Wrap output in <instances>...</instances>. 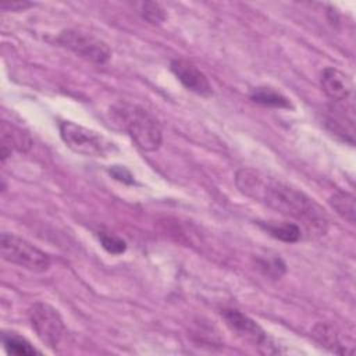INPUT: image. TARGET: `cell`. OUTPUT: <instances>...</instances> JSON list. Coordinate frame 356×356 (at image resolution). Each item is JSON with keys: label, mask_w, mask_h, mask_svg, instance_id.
Here are the masks:
<instances>
[{"label": "cell", "mask_w": 356, "mask_h": 356, "mask_svg": "<svg viewBox=\"0 0 356 356\" xmlns=\"http://www.w3.org/2000/svg\"><path fill=\"white\" fill-rule=\"evenodd\" d=\"M57 42L76 56L96 64H104L111 56L110 47L104 40L76 29L63 31Z\"/></svg>", "instance_id": "5"}, {"label": "cell", "mask_w": 356, "mask_h": 356, "mask_svg": "<svg viewBox=\"0 0 356 356\" xmlns=\"http://www.w3.org/2000/svg\"><path fill=\"white\" fill-rule=\"evenodd\" d=\"M0 156L1 161H6L8 156H11L13 150L19 153H26L32 147V138L22 128L10 124L7 121H1L0 125Z\"/></svg>", "instance_id": "9"}, {"label": "cell", "mask_w": 356, "mask_h": 356, "mask_svg": "<svg viewBox=\"0 0 356 356\" xmlns=\"http://www.w3.org/2000/svg\"><path fill=\"white\" fill-rule=\"evenodd\" d=\"M29 320L38 338L54 349L64 335V323L58 312L47 303L38 302L29 309Z\"/></svg>", "instance_id": "6"}, {"label": "cell", "mask_w": 356, "mask_h": 356, "mask_svg": "<svg viewBox=\"0 0 356 356\" xmlns=\"http://www.w3.org/2000/svg\"><path fill=\"white\" fill-rule=\"evenodd\" d=\"M172 74L177 79L191 92L200 96L211 95V85L207 76L191 61L185 58H174L170 64Z\"/></svg>", "instance_id": "7"}, {"label": "cell", "mask_w": 356, "mask_h": 356, "mask_svg": "<svg viewBox=\"0 0 356 356\" xmlns=\"http://www.w3.org/2000/svg\"><path fill=\"white\" fill-rule=\"evenodd\" d=\"M250 97L253 102L263 104V106H270V107H278V108H289L292 107L289 99H286L282 93L277 92L273 88L268 86H259L254 88L250 93Z\"/></svg>", "instance_id": "11"}, {"label": "cell", "mask_w": 356, "mask_h": 356, "mask_svg": "<svg viewBox=\"0 0 356 356\" xmlns=\"http://www.w3.org/2000/svg\"><path fill=\"white\" fill-rule=\"evenodd\" d=\"M331 207L339 214L343 220L355 224V197L348 192H337L330 197Z\"/></svg>", "instance_id": "13"}, {"label": "cell", "mask_w": 356, "mask_h": 356, "mask_svg": "<svg viewBox=\"0 0 356 356\" xmlns=\"http://www.w3.org/2000/svg\"><path fill=\"white\" fill-rule=\"evenodd\" d=\"M140 15L152 25H159L167 18L165 10L156 1H145L140 4Z\"/></svg>", "instance_id": "16"}, {"label": "cell", "mask_w": 356, "mask_h": 356, "mask_svg": "<svg viewBox=\"0 0 356 356\" xmlns=\"http://www.w3.org/2000/svg\"><path fill=\"white\" fill-rule=\"evenodd\" d=\"M312 335L324 348H327L335 353H345V349H342V345L339 342L338 334L335 332L334 327H331L330 324L317 323L312 330Z\"/></svg>", "instance_id": "12"}, {"label": "cell", "mask_w": 356, "mask_h": 356, "mask_svg": "<svg viewBox=\"0 0 356 356\" xmlns=\"http://www.w3.org/2000/svg\"><path fill=\"white\" fill-rule=\"evenodd\" d=\"M264 228L271 236L284 242H296L300 238V229L296 224H267Z\"/></svg>", "instance_id": "15"}, {"label": "cell", "mask_w": 356, "mask_h": 356, "mask_svg": "<svg viewBox=\"0 0 356 356\" xmlns=\"http://www.w3.org/2000/svg\"><path fill=\"white\" fill-rule=\"evenodd\" d=\"M260 267L264 270L266 274L273 277H280L285 271V266L281 263L280 259H271V260H261Z\"/></svg>", "instance_id": "18"}, {"label": "cell", "mask_w": 356, "mask_h": 356, "mask_svg": "<svg viewBox=\"0 0 356 356\" xmlns=\"http://www.w3.org/2000/svg\"><path fill=\"white\" fill-rule=\"evenodd\" d=\"M111 117L142 150L154 152L160 147L163 140L160 125L145 108L136 104L118 103L111 108Z\"/></svg>", "instance_id": "2"}, {"label": "cell", "mask_w": 356, "mask_h": 356, "mask_svg": "<svg viewBox=\"0 0 356 356\" xmlns=\"http://www.w3.org/2000/svg\"><path fill=\"white\" fill-rule=\"evenodd\" d=\"M320 85L323 92L335 102H342L349 97L352 85L349 78L335 67H327L320 76Z\"/></svg>", "instance_id": "10"}, {"label": "cell", "mask_w": 356, "mask_h": 356, "mask_svg": "<svg viewBox=\"0 0 356 356\" xmlns=\"http://www.w3.org/2000/svg\"><path fill=\"white\" fill-rule=\"evenodd\" d=\"M238 189L274 211L303 221L317 232H325L327 220L323 210L303 192L282 182L273 181L253 168H241L235 175Z\"/></svg>", "instance_id": "1"}, {"label": "cell", "mask_w": 356, "mask_h": 356, "mask_svg": "<svg viewBox=\"0 0 356 356\" xmlns=\"http://www.w3.org/2000/svg\"><path fill=\"white\" fill-rule=\"evenodd\" d=\"M60 135L71 150L83 156L104 157L113 147V143L99 132L72 121H63L60 124Z\"/></svg>", "instance_id": "4"}, {"label": "cell", "mask_w": 356, "mask_h": 356, "mask_svg": "<svg viewBox=\"0 0 356 356\" xmlns=\"http://www.w3.org/2000/svg\"><path fill=\"white\" fill-rule=\"evenodd\" d=\"M99 241L102 246L111 254H121L127 249V243L121 238L113 234L99 232Z\"/></svg>", "instance_id": "17"}, {"label": "cell", "mask_w": 356, "mask_h": 356, "mask_svg": "<svg viewBox=\"0 0 356 356\" xmlns=\"http://www.w3.org/2000/svg\"><path fill=\"white\" fill-rule=\"evenodd\" d=\"M222 317L227 325L231 328V331H234L238 337H241L242 339L253 345L266 346V342H267L266 332L249 316L238 310H224Z\"/></svg>", "instance_id": "8"}, {"label": "cell", "mask_w": 356, "mask_h": 356, "mask_svg": "<svg viewBox=\"0 0 356 356\" xmlns=\"http://www.w3.org/2000/svg\"><path fill=\"white\" fill-rule=\"evenodd\" d=\"M3 343L6 350L10 355L15 356H31L35 353H39L26 339L15 335V334H4L3 335Z\"/></svg>", "instance_id": "14"}, {"label": "cell", "mask_w": 356, "mask_h": 356, "mask_svg": "<svg viewBox=\"0 0 356 356\" xmlns=\"http://www.w3.org/2000/svg\"><path fill=\"white\" fill-rule=\"evenodd\" d=\"M1 257L13 264L26 268L33 273H43L50 267L47 253L32 245L24 238L13 234H1L0 238Z\"/></svg>", "instance_id": "3"}, {"label": "cell", "mask_w": 356, "mask_h": 356, "mask_svg": "<svg viewBox=\"0 0 356 356\" xmlns=\"http://www.w3.org/2000/svg\"><path fill=\"white\" fill-rule=\"evenodd\" d=\"M32 4L31 3H26V1H19V3H10V4H0V8L1 10H11V11H24L25 8L31 7Z\"/></svg>", "instance_id": "20"}, {"label": "cell", "mask_w": 356, "mask_h": 356, "mask_svg": "<svg viewBox=\"0 0 356 356\" xmlns=\"http://www.w3.org/2000/svg\"><path fill=\"white\" fill-rule=\"evenodd\" d=\"M110 174L115 178V179H118V181H124V182H132L134 179H132V175L129 174V171H127L124 167H118V165H115V167H113L111 170H110Z\"/></svg>", "instance_id": "19"}]
</instances>
